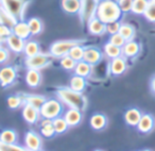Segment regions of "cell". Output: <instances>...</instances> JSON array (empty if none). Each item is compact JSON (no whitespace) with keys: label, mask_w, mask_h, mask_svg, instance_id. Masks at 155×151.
Here are the masks:
<instances>
[{"label":"cell","mask_w":155,"mask_h":151,"mask_svg":"<svg viewBox=\"0 0 155 151\" xmlns=\"http://www.w3.org/2000/svg\"><path fill=\"white\" fill-rule=\"evenodd\" d=\"M55 95L56 98L68 108L78 109L82 112L86 110L87 98L83 95V93L73 91L69 86H60L55 89Z\"/></svg>","instance_id":"obj_1"},{"label":"cell","mask_w":155,"mask_h":151,"mask_svg":"<svg viewBox=\"0 0 155 151\" xmlns=\"http://www.w3.org/2000/svg\"><path fill=\"white\" fill-rule=\"evenodd\" d=\"M96 16L103 22L108 24L120 19L122 16V11L119 7V3L114 0H102L98 5Z\"/></svg>","instance_id":"obj_2"},{"label":"cell","mask_w":155,"mask_h":151,"mask_svg":"<svg viewBox=\"0 0 155 151\" xmlns=\"http://www.w3.org/2000/svg\"><path fill=\"white\" fill-rule=\"evenodd\" d=\"M87 42L86 39H61L52 43L49 47V53L54 59H61L67 55L71 48L77 45H83Z\"/></svg>","instance_id":"obj_3"},{"label":"cell","mask_w":155,"mask_h":151,"mask_svg":"<svg viewBox=\"0 0 155 151\" xmlns=\"http://www.w3.org/2000/svg\"><path fill=\"white\" fill-rule=\"evenodd\" d=\"M1 7L12 14L18 22L25 20L27 8L30 0H0Z\"/></svg>","instance_id":"obj_4"},{"label":"cell","mask_w":155,"mask_h":151,"mask_svg":"<svg viewBox=\"0 0 155 151\" xmlns=\"http://www.w3.org/2000/svg\"><path fill=\"white\" fill-rule=\"evenodd\" d=\"M39 111H41V118H48L53 120L63 115L64 103L58 99H47V101L44 103Z\"/></svg>","instance_id":"obj_5"},{"label":"cell","mask_w":155,"mask_h":151,"mask_svg":"<svg viewBox=\"0 0 155 151\" xmlns=\"http://www.w3.org/2000/svg\"><path fill=\"white\" fill-rule=\"evenodd\" d=\"M99 2L100 0H81V9L78 15L83 26L87 25L94 17H96Z\"/></svg>","instance_id":"obj_6"},{"label":"cell","mask_w":155,"mask_h":151,"mask_svg":"<svg viewBox=\"0 0 155 151\" xmlns=\"http://www.w3.org/2000/svg\"><path fill=\"white\" fill-rule=\"evenodd\" d=\"M52 55L48 52V53H41L36 54L34 56H30V58H26L25 60V65L28 69H44L49 67L52 64Z\"/></svg>","instance_id":"obj_7"},{"label":"cell","mask_w":155,"mask_h":151,"mask_svg":"<svg viewBox=\"0 0 155 151\" xmlns=\"http://www.w3.org/2000/svg\"><path fill=\"white\" fill-rule=\"evenodd\" d=\"M127 70V60L123 55L110 60L108 65V71L113 77L122 76Z\"/></svg>","instance_id":"obj_8"},{"label":"cell","mask_w":155,"mask_h":151,"mask_svg":"<svg viewBox=\"0 0 155 151\" xmlns=\"http://www.w3.org/2000/svg\"><path fill=\"white\" fill-rule=\"evenodd\" d=\"M17 78V70L15 67L13 66H5L1 68L0 71V81H1V86L3 89L11 86L12 84H14V82L16 81Z\"/></svg>","instance_id":"obj_9"},{"label":"cell","mask_w":155,"mask_h":151,"mask_svg":"<svg viewBox=\"0 0 155 151\" xmlns=\"http://www.w3.org/2000/svg\"><path fill=\"white\" fill-rule=\"evenodd\" d=\"M22 117L30 125H36L41 118V111L29 103H25L22 106Z\"/></svg>","instance_id":"obj_10"},{"label":"cell","mask_w":155,"mask_h":151,"mask_svg":"<svg viewBox=\"0 0 155 151\" xmlns=\"http://www.w3.org/2000/svg\"><path fill=\"white\" fill-rule=\"evenodd\" d=\"M103 54V52L95 46H85L84 59L83 60L91 64L93 66H96L102 61Z\"/></svg>","instance_id":"obj_11"},{"label":"cell","mask_w":155,"mask_h":151,"mask_svg":"<svg viewBox=\"0 0 155 151\" xmlns=\"http://www.w3.org/2000/svg\"><path fill=\"white\" fill-rule=\"evenodd\" d=\"M25 145L30 151H36L41 149V137L34 131H28L25 135Z\"/></svg>","instance_id":"obj_12"},{"label":"cell","mask_w":155,"mask_h":151,"mask_svg":"<svg viewBox=\"0 0 155 151\" xmlns=\"http://www.w3.org/2000/svg\"><path fill=\"white\" fill-rule=\"evenodd\" d=\"M155 128V118L152 114H142V117L140 119L139 123L137 125L136 129L143 134H149L154 130Z\"/></svg>","instance_id":"obj_13"},{"label":"cell","mask_w":155,"mask_h":151,"mask_svg":"<svg viewBox=\"0 0 155 151\" xmlns=\"http://www.w3.org/2000/svg\"><path fill=\"white\" fill-rule=\"evenodd\" d=\"M7 46L11 51L15 52V53H21L25 51V47H26L27 41H25L24 39L17 36L15 34L10 35L5 41Z\"/></svg>","instance_id":"obj_14"},{"label":"cell","mask_w":155,"mask_h":151,"mask_svg":"<svg viewBox=\"0 0 155 151\" xmlns=\"http://www.w3.org/2000/svg\"><path fill=\"white\" fill-rule=\"evenodd\" d=\"M64 118L66 119L67 123L70 128L77 127L81 123L83 119V113L82 111L78 110V109H71L68 108V110L64 113Z\"/></svg>","instance_id":"obj_15"},{"label":"cell","mask_w":155,"mask_h":151,"mask_svg":"<svg viewBox=\"0 0 155 151\" xmlns=\"http://www.w3.org/2000/svg\"><path fill=\"white\" fill-rule=\"evenodd\" d=\"M43 76L39 69L30 68L26 72V83L31 89H37L41 84Z\"/></svg>","instance_id":"obj_16"},{"label":"cell","mask_w":155,"mask_h":151,"mask_svg":"<svg viewBox=\"0 0 155 151\" xmlns=\"http://www.w3.org/2000/svg\"><path fill=\"white\" fill-rule=\"evenodd\" d=\"M140 50H141V46H140V44L138 42H136L135 39L129 41L122 47V55L127 60L134 59L139 54Z\"/></svg>","instance_id":"obj_17"},{"label":"cell","mask_w":155,"mask_h":151,"mask_svg":"<svg viewBox=\"0 0 155 151\" xmlns=\"http://www.w3.org/2000/svg\"><path fill=\"white\" fill-rule=\"evenodd\" d=\"M86 26H87V30H88V32L91 35L100 36V35H103L106 33V24L102 22V20H100L97 16L94 17Z\"/></svg>","instance_id":"obj_18"},{"label":"cell","mask_w":155,"mask_h":151,"mask_svg":"<svg viewBox=\"0 0 155 151\" xmlns=\"http://www.w3.org/2000/svg\"><path fill=\"white\" fill-rule=\"evenodd\" d=\"M12 31H13V34L21 37L25 41H29V39L32 36V32H31V29L29 27L28 22H25V20L18 22L14 26V28L12 29Z\"/></svg>","instance_id":"obj_19"},{"label":"cell","mask_w":155,"mask_h":151,"mask_svg":"<svg viewBox=\"0 0 155 151\" xmlns=\"http://www.w3.org/2000/svg\"><path fill=\"white\" fill-rule=\"evenodd\" d=\"M141 117H142L141 111L136 108L129 109V110L124 113V121L130 127H135V128L137 127V125L139 123Z\"/></svg>","instance_id":"obj_20"},{"label":"cell","mask_w":155,"mask_h":151,"mask_svg":"<svg viewBox=\"0 0 155 151\" xmlns=\"http://www.w3.org/2000/svg\"><path fill=\"white\" fill-rule=\"evenodd\" d=\"M19 95L21 96L25 103L31 104V106H35L38 110H41L44 103L47 101V98L43 95H33V94H19Z\"/></svg>","instance_id":"obj_21"},{"label":"cell","mask_w":155,"mask_h":151,"mask_svg":"<svg viewBox=\"0 0 155 151\" xmlns=\"http://www.w3.org/2000/svg\"><path fill=\"white\" fill-rule=\"evenodd\" d=\"M89 123H91V127L94 130L101 131V130H104L107 127L108 120H107V117L104 114H102V113H96V114H94L91 117Z\"/></svg>","instance_id":"obj_22"},{"label":"cell","mask_w":155,"mask_h":151,"mask_svg":"<svg viewBox=\"0 0 155 151\" xmlns=\"http://www.w3.org/2000/svg\"><path fill=\"white\" fill-rule=\"evenodd\" d=\"M39 129H41V134L46 138H52L56 134L52 119H48V118L41 119V123H39Z\"/></svg>","instance_id":"obj_23"},{"label":"cell","mask_w":155,"mask_h":151,"mask_svg":"<svg viewBox=\"0 0 155 151\" xmlns=\"http://www.w3.org/2000/svg\"><path fill=\"white\" fill-rule=\"evenodd\" d=\"M94 71V66L89 63H87L86 61L82 60V61H79L77 63V66H75L74 70V75H78V76H81L83 78H89L91 76Z\"/></svg>","instance_id":"obj_24"},{"label":"cell","mask_w":155,"mask_h":151,"mask_svg":"<svg viewBox=\"0 0 155 151\" xmlns=\"http://www.w3.org/2000/svg\"><path fill=\"white\" fill-rule=\"evenodd\" d=\"M69 87L71 89L75 92H79V93H84V91L87 87V81L86 78H83L81 76L73 75L72 77L69 80Z\"/></svg>","instance_id":"obj_25"},{"label":"cell","mask_w":155,"mask_h":151,"mask_svg":"<svg viewBox=\"0 0 155 151\" xmlns=\"http://www.w3.org/2000/svg\"><path fill=\"white\" fill-rule=\"evenodd\" d=\"M63 11L68 14H79L81 9V0H61Z\"/></svg>","instance_id":"obj_26"},{"label":"cell","mask_w":155,"mask_h":151,"mask_svg":"<svg viewBox=\"0 0 155 151\" xmlns=\"http://www.w3.org/2000/svg\"><path fill=\"white\" fill-rule=\"evenodd\" d=\"M0 22L1 25H5L9 28L13 29L14 26L18 22V20L10 12H8L2 7H0Z\"/></svg>","instance_id":"obj_27"},{"label":"cell","mask_w":155,"mask_h":151,"mask_svg":"<svg viewBox=\"0 0 155 151\" xmlns=\"http://www.w3.org/2000/svg\"><path fill=\"white\" fill-rule=\"evenodd\" d=\"M103 53L107 59L113 60V59L122 55V48L113 45V44H110V42H108V43H106L105 45H104Z\"/></svg>","instance_id":"obj_28"},{"label":"cell","mask_w":155,"mask_h":151,"mask_svg":"<svg viewBox=\"0 0 155 151\" xmlns=\"http://www.w3.org/2000/svg\"><path fill=\"white\" fill-rule=\"evenodd\" d=\"M119 33L125 39V41H133L136 36V29L133 25L127 24V22H121V27Z\"/></svg>","instance_id":"obj_29"},{"label":"cell","mask_w":155,"mask_h":151,"mask_svg":"<svg viewBox=\"0 0 155 151\" xmlns=\"http://www.w3.org/2000/svg\"><path fill=\"white\" fill-rule=\"evenodd\" d=\"M18 134L12 129H5L0 136V143L3 144H17Z\"/></svg>","instance_id":"obj_30"},{"label":"cell","mask_w":155,"mask_h":151,"mask_svg":"<svg viewBox=\"0 0 155 151\" xmlns=\"http://www.w3.org/2000/svg\"><path fill=\"white\" fill-rule=\"evenodd\" d=\"M41 46L37 42L34 41H27L26 47H25L24 53L26 54V58H30V56H34L36 54L41 53Z\"/></svg>","instance_id":"obj_31"},{"label":"cell","mask_w":155,"mask_h":151,"mask_svg":"<svg viewBox=\"0 0 155 151\" xmlns=\"http://www.w3.org/2000/svg\"><path fill=\"white\" fill-rule=\"evenodd\" d=\"M149 3H150V0H134L132 13L136 15H143Z\"/></svg>","instance_id":"obj_32"},{"label":"cell","mask_w":155,"mask_h":151,"mask_svg":"<svg viewBox=\"0 0 155 151\" xmlns=\"http://www.w3.org/2000/svg\"><path fill=\"white\" fill-rule=\"evenodd\" d=\"M29 27L31 29V32H32V35H38L41 33L44 29V25L43 22H41L39 18L37 17H32L28 20Z\"/></svg>","instance_id":"obj_33"},{"label":"cell","mask_w":155,"mask_h":151,"mask_svg":"<svg viewBox=\"0 0 155 151\" xmlns=\"http://www.w3.org/2000/svg\"><path fill=\"white\" fill-rule=\"evenodd\" d=\"M53 126L55 129L56 134H63L69 129V125L67 123L66 119L64 118V116H60L58 118L53 119Z\"/></svg>","instance_id":"obj_34"},{"label":"cell","mask_w":155,"mask_h":151,"mask_svg":"<svg viewBox=\"0 0 155 151\" xmlns=\"http://www.w3.org/2000/svg\"><path fill=\"white\" fill-rule=\"evenodd\" d=\"M84 52H85V46L83 45H77L69 51L68 55H70L74 61L79 62L84 59Z\"/></svg>","instance_id":"obj_35"},{"label":"cell","mask_w":155,"mask_h":151,"mask_svg":"<svg viewBox=\"0 0 155 151\" xmlns=\"http://www.w3.org/2000/svg\"><path fill=\"white\" fill-rule=\"evenodd\" d=\"M77 63H78L77 61H74L68 54L60 59V64L62 66V68H64L65 70H68V71L74 70L75 66H77Z\"/></svg>","instance_id":"obj_36"},{"label":"cell","mask_w":155,"mask_h":151,"mask_svg":"<svg viewBox=\"0 0 155 151\" xmlns=\"http://www.w3.org/2000/svg\"><path fill=\"white\" fill-rule=\"evenodd\" d=\"M8 102V106H9L11 110H16V109H19L20 106H24L25 102L22 100L21 96L17 95V96H10L7 99Z\"/></svg>","instance_id":"obj_37"},{"label":"cell","mask_w":155,"mask_h":151,"mask_svg":"<svg viewBox=\"0 0 155 151\" xmlns=\"http://www.w3.org/2000/svg\"><path fill=\"white\" fill-rule=\"evenodd\" d=\"M0 151H30L26 146L22 147L17 144H3L0 143Z\"/></svg>","instance_id":"obj_38"},{"label":"cell","mask_w":155,"mask_h":151,"mask_svg":"<svg viewBox=\"0 0 155 151\" xmlns=\"http://www.w3.org/2000/svg\"><path fill=\"white\" fill-rule=\"evenodd\" d=\"M143 16L148 22H155V2L150 0V3H149L148 8H147Z\"/></svg>","instance_id":"obj_39"},{"label":"cell","mask_w":155,"mask_h":151,"mask_svg":"<svg viewBox=\"0 0 155 151\" xmlns=\"http://www.w3.org/2000/svg\"><path fill=\"white\" fill-rule=\"evenodd\" d=\"M108 42H110V44H113V45L118 46V47H120V48H122L123 46L125 45V43H127L125 39L122 36V35L120 34V33L112 34V35L110 36V39H108Z\"/></svg>","instance_id":"obj_40"},{"label":"cell","mask_w":155,"mask_h":151,"mask_svg":"<svg viewBox=\"0 0 155 151\" xmlns=\"http://www.w3.org/2000/svg\"><path fill=\"white\" fill-rule=\"evenodd\" d=\"M120 27H121V22H119V20L108 22V24H106V33H108L110 35L119 33Z\"/></svg>","instance_id":"obj_41"},{"label":"cell","mask_w":155,"mask_h":151,"mask_svg":"<svg viewBox=\"0 0 155 151\" xmlns=\"http://www.w3.org/2000/svg\"><path fill=\"white\" fill-rule=\"evenodd\" d=\"M134 0H119V7H120L122 13H129L132 12V8H133Z\"/></svg>","instance_id":"obj_42"},{"label":"cell","mask_w":155,"mask_h":151,"mask_svg":"<svg viewBox=\"0 0 155 151\" xmlns=\"http://www.w3.org/2000/svg\"><path fill=\"white\" fill-rule=\"evenodd\" d=\"M12 34H13V31H12L11 28L7 27L5 25H1V26H0V39H1L2 43L7 41L8 37Z\"/></svg>","instance_id":"obj_43"},{"label":"cell","mask_w":155,"mask_h":151,"mask_svg":"<svg viewBox=\"0 0 155 151\" xmlns=\"http://www.w3.org/2000/svg\"><path fill=\"white\" fill-rule=\"evenodd\" d=\"M9 48H5L3 46H1L0 48V63L3 64L5 63L10 58V51H9Z\"/></svg>","instance_id":"obj_44"},{"label":"cell","mask_w":155,"mask_h":151,"mask_svg":"<svg viewBox=\"0 0 155 151\" xmlns=\"http://www.w3.org/2000/svg\"><path fill=\"white\" fill-rule=\"evenodd\" d=\"M150 89L153 94L155 95V75L153 76L152 78H151V81H150Z\"/></svg>","instance_id":"obj_45"},{"label":"cell","mask_w":155,"mask_h":151,"mask_svg":"<svg viewBox=\"0 0 155 151\" xmlns=\"http://www.w3.org/2000/svg\"><path fill=\"white\" fill-rule=\"evenodd\" d=\"M141 151H151V150H149V149H144V150H141Z\"/></svg>","instance_id":"obj_46"},{"label":"cell","mask_w":155,"mask_h":151,"mask_svg":"<svg viewBox=\"0 0 155 151\" xmlns=\"http://www.w3.org/2000/svg\"><path fill=\"white\" fill-rule=\"evenodd\" d=\"M114 1H116V2H118V1H119V0H114Z\"/></svg>","instance_id":"obj_47"},{"label":"cell","mask_w":155,"mask_h":151,"mask_svg":"<svg viewBox=\"0 0 155 151\" xmlns=\"http://www.w3.org/2000/svg\"><path fill=\"white\" fill-rule=\"evenodd\" d=\"M151 1H153V2H155V0H151Z\"/></svg>","instance_id":"obj_48"},{"label":"cell","mask_w":155,"mask_h":151,"mask_svg":"<svg viewBox=\"0 0 155 151\" xmlns=\"http://www.w3.org/2000/svg\"><path fill=\"white\" fill-rule=\"evenodd\" d=\"M95 151H102V150H95Z\"/></svg>","instance_id":"obj_49"},{"label":"cell","mask_w":155,"mask_h":151,"mask_svg":"<svg viewBox=\"0 0 155 151\" xmlns=\"http://www.w3.org/2000/svg\"><path fill=\"white\" fill-rule=\"evenodd\" d=\"M36 151H41V150H36Z\"/></svg>","instance_id":"obj_50"},{"label":"cell","mask_w":155,"mask_h":151,"mask_svg":"<svg viewBox=\"0 0 155 151\" xmlns=\"http://www.w3.org/2000/svg\"><path fill=\"white\" fill-rule=\"evenodd\" d=\"M100 1H102V0H100Z\"/></svg>","instance_id":"obj_51"}]
</instances>
